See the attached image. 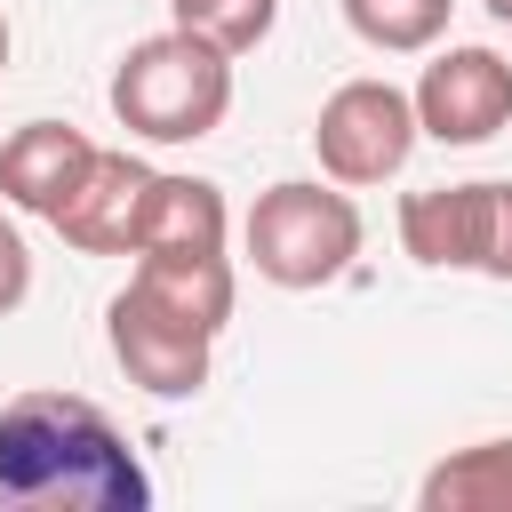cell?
Here are the masks:
<instances>
[{
    "instance_id": "obj_16",
    "label": "cell",
    "mask_w": 512,
    "mask_h": 512,
    "mask_svg": "<svg viewBox=\"0 0 512 512\" xmlns=\"http://www.w3.org/2000/svg\"><path fill=\"white\" fill-rule=\"evenodd\" d=\"M0 80H8V8H0Z\"/></svg>"
},
{
    "instance_id": "obj_11",
    "label": "cell",
    "mask_w": 512,
    "mask_h": 512,
    "mask_svg": "<svg viewBox=\"0 0 512 512\" xmlns=\"http://www.w3.org/2000/svg\"><path fill=\"white\" fill-rule=\"evenodd\" d=\"M424 512H512V440H472L416 480Z\"/></svg>"
},
{
    "instance_id": "obj_3",
    "label": "cell",
    "mask_w": 512,
    "mask_h": 512,
    "mask_svg": "<svg viewBox=\"0 0 512 512\" xmlns=\"http://www.w3.org/2000/svg\"><path fill=\"white\" fill-rule=\"evenodd\" d=\"M112 120L144 144H200L232 112V56L192 32H152L112 64Z\"/></svg>"
},
{
    "instance_id": "obj_15",
    "label": "cell",
    "mask_w": 512,
    "mask_h": 512,
    "mask_svg": "<svg viewBox=\"0 0 512 512\" xmlns=\"http://www.w3.org/2000/svg\"><path fill=\"white\" fill-rule=\"evenodd\" d=\"M488 16H496V24H504V32H512V0H488Z\"/></svg>"
},
{
    "instance_id": "obj_12",
    "label": "cell",
    "mask_w": 512,
    "mask_h": 512,
    "mask_svg": "<svg viewBox=\"0 0 512 512\" xmlns=\"http://www.w3.org/2000/svg\"><path fill=\"white\" fill-rule=\"evenodd\" d=\"M336 8L376 56H424V48H440V32L456 16V0H336Z\"/></svg>"
},
{
    "instance_id": "obj_5",
    "label": "cell",
    "mask_w": 512,
    "mask_h": 512,
    "mask_svg": "<svg viewBox=\"0 0 512 512\" xmlns=\"http://www.w3.org/2000/svg\"><path fill=\"white\" fill-rule=\"evenodd\" d=\"M400 248L424 272H480L512 280V176L424 184L400 200Z\"/></svg>"
},
{
    "instance_id": "obj_4",
    "label": "cell",
    "mask_w": 512,
    "mask_h": 512,
    "mask_svg": "<svg viewBox=\"0 0 512 512\" xmlns=\"http://www.w3.org/2000/svg\"><path fill=\"white\" fill-rule=\"evenodd\" d=\"M240 240H248L256 280H272V288H328L360 256V208H352V192L336 176L328 184L320 176H280V184L256 192Z\"/></svg>"
},
{
    "instance_id": "obj_6",
    "label": "cell",
    "mask_w": 512,
    "mask_h": 512,
    "mask_svg": "<svg viewBox=\"0 0 512 512\" xmlns=\"http://www.w3.org/2000/svg\"><path fill=\"white\" fill-rule=\"evenodd\" d=\"M416 96L392 88V80H344L328 88L320 120H312V152H320V176H336L344 192L360 184H392L416 152Z\"/></svg>"
},
{
    "instance_id": "obj_9",
    "label": "cell",
    "mask_w": 512,
    "mask_h": 512,
    "mask_svg": "<svg viewBox=\"0 0 512 512\" xmlns=\"http://www.w3.org/2000/svg\"><path fill=\"white\" fill-rule=\"evenodd\" d=\"M152 176H160L152 160H136V152H104V144H96L88 176L64 192V208H56L48 224H56L64 248H80V256H136Z\"/></svg>"
},
{
    "instance_id": "obj_14",
    "label": "cell",
    "mask_w": 512,
    "mask_h": 512,
    "mask_svg": "<svg viewBox=\"0 0 512 512\" xmlns=\"http://www.w3.org/2000/svg\"><path fill=\"white\" fill-rule=\"evenodd\" d=\"M24 296H32V248H24V232L0 216V320H8Z\"/></svg>"
},
{
    "instance_id": "obj_2",
    "label": "cell",
    "mask_w": 512,
    "mask_h": 512,
    "mask_svg": "<svg viewBox=\"0 0 512 512\" xmlns=\"http://www.w3.org/2000/svg\"><path fill=\"white\" fill-rule=\"evenodd\" d=\"M232 208L208 176H152L144 200V232H136V280L152 296H168L176 312H192L200 328L232 320Z\"/></svg>"
},
{
    "instance_id": "obj_8",
    "label": "cell",
    "mask_w": 512,
    "mask_h": 512,
    "mask_svg": "<svg viewBox=\"0 0 512 512\" xmlns=\"http://www.w3.org/2000/svg\"><path fill=\"white\" fill-rule=\"evenodd\" d=\"M408 96L432 144H488L512 128V64L496 48H440Z\"/></svg>"
},
{
    "instance_id": "obj_7",
    "label": "cell",
    "mask_w": 512,
    "mask_h": 512,
    "mask_svg": "<svg viewBox=\"0 0 512 512\" xmlns=\"http://www.w3.org/2000/svg\"><path fill=\"white\" fill-rule=\"evenodd\" d=\"M104 344H112L120 376L136 392H152V400H192L208 384V360H216V328H200L192 312H176L144 280H128L104 304Z\"/></svg>"
},
{
    "instance_id": "obj_13",
    "label": "cell",
    "mask_w": 512,
    "mask_h": 512,
    "mask_svg": "<svg viewBox=\"0 0 512 512\" xmlns=\"http://www.w3.org/2000/svg\"><path fill=\"white\" fill-rule=\"evenodd\" d=\"M168 16H176V32H192V40L224 48V56H248V48L272 40L280 0H168Z\"/></svg>"
},
{
    "instance_id": "obj_1",
    "label": "cell",
    "mask_w": 512,
    "mask_h": 512,
    "mask_svg": "<svg viewBox=\"0 0 512 512\" xmlns=\"http://www.w3.org/2000/svg\"><path fill=\"white\" fill-rule=\"evenodd\" d=\"M0 496L64 512H144L152 472L120 424L80 392H16L0 408Z\"/></svg>"
},
{
    "instance_id": "obj_10",
    "label": "cell",
    "mask_w": 512,
    "mask_h": 512,
    "mask_svg": "<svg viewBox=\"0 0 512 512\" xmlns=\"http://www.w3.org/2000/svg\"><path fill=\"white\" fill-rule=\"evenodd\" d=\"M88 160H96V144L72 120H24L0 144V200L24 208V216H56L64 192L88 176Z\"/></svg>"
}]
</instances>
